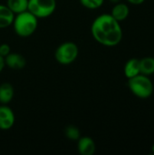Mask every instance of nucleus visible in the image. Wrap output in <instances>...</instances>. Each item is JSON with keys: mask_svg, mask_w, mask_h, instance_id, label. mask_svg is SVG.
Masks as SVG:
<instances>
[{"mask_svg": "<svg viewBox=\"0 0 154 155\" xmlns=\"http://www.w3.org/2000/svg\"><path fill=\"white\" fill-rule=\"evenodd\" d=\"M91 34L100 45L107 47L118 45L123 39V28L120 22L111 14H102L95 17L91 25Z\"/></svg>", "mask_w": 154, "mask_h": 155, "instance_id": "f257e3e1", "label": "nucleus"}, {"mask_svg": "<svg viewBox=\"0 0 154 155\" xmlns=\"http://www.w3.org/2000/svg\"><path fill=\"white\" fill-rule=\"evenodd\" d=\"M12 26L19 37H29L35 33L38 27V18L27 10L15 15Z\"/></svg>", "mask_w": 154, "mask_h": 155, "instance_id": "f03ea898", "label": "nucleus"}, {"mask_svg": "<svg viewBox=\"0 0 154 155\" xmlns=\"http://www.w3.org/2000/svg\"><path fill=\"white\" fill-rule=\"evenodd\" d=\"M128 87L133 95L140 99H148L153 93V84L149 76L138 74L128 79Z\"/></svg>", "mask_w": 154, "mask_h": 155, "instance_id": "7ed1b4c3", "label": "nucleus"}, {"mask_svg": "<svg viewBox=\"0 0 154 155\" xmlns=\"http://www.w3.org/2000/svg\"><path fill=\"white\" fill-rule=\"evenodd\" d=\"M78 54V45L74 42L67 41L57 46L54 52V58L58 64L62 65H69L77 59Z\"/></svg>", "mask_w": 154, "mask_h": 155, "instance_id": "20e7f679", "label": "nucleus"}, {"mask_svg": "<svg viewBox=\"0 0 154 155\" xmlns=\"http://www.w3.org/2000/svg\"><path fill=\"white\" fill-rule=\"evenodd\" d=\"M56 9V0H28V11L38 19L51 16Z\"/></svg>", "mask_w": 154, "mask_h": 155, "instance_id": "39448f33", "label": "nucleus"}, {"mask_svg": "<svg viewBox=\"0 0 154 155\" xmlns=\"http://www.w3.org/2000/svg\"><path fill=\"white\" fill-rule=\"evenodd\" d=\"M15 123V113L7 104L0 105V130H10Z\"/></svg>", "mask_w": 154, "mask_h": 155, "instance_id": "423d86ee", "label": "nucleus"}, {"mask_svg": "<svg viewBox=\"0 0 154 155\" xmlns=\"http://www.w3.org/2000/svg\"><path fill=\"white\" fill-rule=\"evenodd\" d=\"M77 150L81 155H93L96 152L95 142L89 136H81L77 140Z\"/></svg>", "mask_w": 154, "mask_h": 155, "instance_id": "0eeeda50", "label": "nucleus"}, {"mask_svg": "<svg viewBox=\"0 0 154 155\" xmlns=\"http://www.w3.org/2000/svg\"><path fill=\"white\" fill-rule=\"evenodd\" d=\"M5 64L12 70H21L26 64L25 58L19 53H10L5 57Z\"/></svg>", "mask_w": 154, "mask_h": 155, "instance_id": "6e6552de", "label": "nucleus"}, {"mask_svg": "<svg viewBox=\"0 0 154 155\" xmlns=\"http://www.w3.org/2000/svg\"><path fill=\"white\" fill-rule=\"evenodd\" d=\"M130 14V8L128 5L124 3H116L111 11V15L118 22H123L127 19Z\"/></svg>", "mask_w": 154, "mask_h": 155, "instance_id": "1a4fd4ad", "label": "nucleus"}, {"mask_svg": "<svg viewBox=\"0 0 154 155\" xmlns=\"http://www.w3.org/2000/svg\"><path fill=\"white\" fill-rule=\"evenodd\" d=\"M15 14L7 7L6 5L0 4V29H5L12 25Z\"/></svg>", "mask_w": 154, "mask_h": 155, "instance_id": "9d476101", "label": "nucleus"}, {"mask_svg": "<svg viewBox=\"0 0 154 155\" xmlns=\"http://www.w3.org/2000/svg\"><path fill=\"white\" fill-rule=\"evenodd\" d=\"M124 75L127 79L133 78L141 74L140 69V59L137 58H131L129 59L123 68Z\"/></svg>", "mask_w": 154, "mask_h": 155, "instance_id": "9b49d317", "label": "nucleus"}, {"mask_svg": "<svg viewBox=\"0 0 154 155\" xmlns=\"http://www.w3.org/2000/svg\"><path fill=\"white\" fill-rule=\"evenodd\" d=\"M15 90L10 83H3L0 84V104H8L14 98Z\"/></svg>", "mask_w": 154, "mask_h": 155, "instance_id": "f8f14e48", "label": "nucleus"}, {"mask_svg": "<svg viewBox=\"0 0 154 155\" xmlns=\"http://www.w3.org/2000/svg\"><path fill=\"white\" fill-rule=\"evenodd\" d=\"M5 5L15 15L28 10V0H6Z\"/></svg>", "mask_w": 154, "mask_h": 155, "instance_id": "ddd939ff", "label": "nucleus"}, {"mask_svg": "<svg viewBox=\"0 0 154 155\" xmlns=\"http://www.w3.org/2000/svg\"><path fill=\"white\" fill-rule=\"evenodd\" d=\"M141 74L144 75H152L154 74V57L147 56L140 59Z\"/></svg>", "mask_w": 154, "mask_h": 155, "instance_id": "4468645a", "label": "nucleus"}, {"mask_svg": "<svg viewBox=\"0 0 154 155\" xmlns=\"http://www.w3.org/2000/svg\"><path fill=\"white\" fill-rule=\"evenodd\" d=\"M64 135L71 141H77L81 137V132L75 125H68L64 128Z\"/></svg>", "mask_w": 154, "mask_h": 155, "instance_id": "2eb2a0df", "label": "nucleus"}, {"mask_svg": "<svg viewBox=\"0 0 154 155\" xmlns=\"http://www.w3.org/2000/svg\"><path fill=\"white\" fill-rule=\"evenodd\" d=\"M79 2L84 7L90 10H94L100 8L103 5L104 0H79Z\"/></svg>", "mask_w": 154, "mask_h": 155, "instance_id": "dca6fc26", "label": "nucleus"}, {"mask_svg": "<svg viewBox=\"0 0 154 155\" xmlns=\"http://www.w3.org/2000/svg\"><path fill=\"white\" fill-rule=\"evenodd\" d=\"M10 53H11V47H10V45L8 44L4 43V44L0 45V55L1 56H3L5 58Z\"/></svg>", "mask_w": 154, "mask_h": 155, "instance_id": "f3484780", "label": "nucleus"}, {"mask_svg": "<svg viewBox=\"0 0 154 155\" xmlns=\"http://www.w3.org/2000/svg\"><path fill=\"white\" fill-rule=\"evenodd\" d=\"M128 3L134 5H140L142 4H143L145 2V0H127Z\"/></svg>", "mask_w": 154, "mask_h": 155, "instance_id": "a211bd4d", "label": "nucleus"}, {"mask_svg": "<svg viewBox=\"0 0 154 155\" xmlns=\"http://www.w3.org/2000/svg\"><path fill=\"white\" fill-rule=\"evenodd\" d=\"M5 64V58L0 55V73L4 70Z\"/></svg>", "mask_w": 154, "mask_h": 155, "instance_id": "6ab92c4d", "label": "nucleus"}, {"mask_svg": "<svg viewBox=\"0 0 154 155\" xmlns=\"http://www.w3.org/2000/svg\"><path fill=\"white\" fill-rule=\"evenodd\" d=\"M111 3H113V4H116V3H119V2H121V0H109Z\"/></svg>", "mask_w": 154, "mask_h": 155, "instance_id": "aec40b11", "label": "nucleus"}, {"mask_svg": "<svg viewBox=\"0 0 154 155\" xmlns=\"http://www.w3.org/2000/svg\"><path fill=\"white\" fill-rule=\"evenodd\" d=\"M152 153H154V144L152 146Z\"/></svg>", "mask_w": 154, "mask_h": 155, "instance_id": "412c9836", "label": "nucleus"}]
</instances>
